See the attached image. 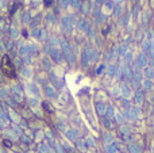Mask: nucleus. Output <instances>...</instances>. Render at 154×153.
I'll use <instances>...</instances> for the list:
<instances>
[{"label": "nucleus", "mask_w": 154, "mask_h": 153, "mask_svg": "<svg viewBox=\"0 0 154 153\" xmlns=\"http://www.w3.org/2000/svg\"><path fill=\"white\" fill-rule=\"evenodd\" d=\"M0 69H2V72L7 77H10V79L16 77V69H15V65L12 62V60L10 58V56H7V54L3 56L2 61H0Z\"/></svg>", "instance_id": "nucleus-1"}, {"label": "nucleus", "mask_w": 154, "mask_h": 153, "mask_svg": "<svg viewBox=\"0 0 154 153\" xmlns=\"http://www.w3.org/2000/svg\"><path fill=\"white\" fill-rule=\"evenodd\" d=\"M52 3H53V0H45V6H46V7H50Z\"/></svg>", "instance_id": "nucleus-2"}, {"label": "nucleus", "mask_w": 154, "mask_h": 153, "mask_svg": "<svg viewBox=\"0 0 154 153\" xmlns=\"http://www.w3.org/2000/svg\"><path fill=\"white\" fill-rule=\"evenodd\" d=\"M103 2H104V0H98V3H99V4H100V3H103Z\"/></svg>", "instance_id": "nucleus-3"}]
</instances>
